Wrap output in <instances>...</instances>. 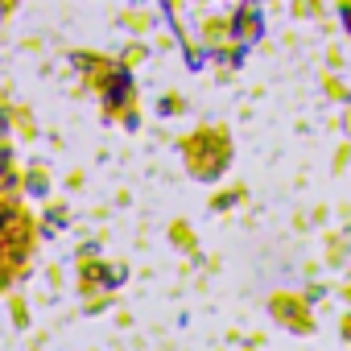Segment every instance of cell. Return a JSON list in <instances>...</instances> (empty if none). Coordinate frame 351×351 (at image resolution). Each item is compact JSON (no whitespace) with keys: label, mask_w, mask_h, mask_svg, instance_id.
Returning <instances> with one entry per match:
<instances>
[{"label":"cell","mask_w":351,"mask_h":351,"mask_svg":"<svg viewBox=\"0 0 351 351\" xmlns=\"http://www.w3.org/2000/svg\"><path fill=\"white\" fill-rule=\"evenodd\" d=\"M347 128H351V120H347Z\"/></svg>","instance_id":"obj_12"},{"label":"cell","mask_w":351,"mask_h":351,"mask_svg":"<svg viewBox=\"0 0 351 351\" xmlns=\"http://www.w3.org/2000/svg\"><path fill=\"white\" fill-rule=\"evenodd\" d=\"M343 339L351 343V314H343Z\"/></svg>","instance_id":"obj_10"},{"label":"cell","mask_w":351,"mask_h":351,"mask_svg":"<svg viewBox=\"0 0 351 351\" xmlns=\"http://www.w3.org/2000/svg\"><path fill=\"white\" fill-rule=\"evenodd\" d=\"M261 34H265L261 9H256V5H240V9L232 13V42H236L240 50H248L252 42H261Z\"/></svg>","instance_id":"obj_2"},{"label":"cell","mask_w":351,"mask_h":351,"mask_svg":"<svg viewBox=\"0 0 351 351\" xmlns=\"http://www.w3.org/2000/svg\"><path fill=\"white\" fill-rule=\"evenodd\" d=\"M182 108H186V99H178L173 91H169V95L161 99V116H173V112H182Z\"/></svg>","instance_id":"obj_6"},{"label":"cell","mask_w":351,"mask_h":351,"mask_svg":"<svg viewBox=\"0 0 351 351\" xmlns=\"http://www.w3.org/2000/svg\"><path fill=\"white\" fill-rule=\"evenodd\" d=\"M29 191H34V195L46 191V169H42V165H34V173H29Z\"/></svg>","instance_id":"obj_7"},{"label":"cell","mask_w":351,"mask_h":351,"mask_svg":"<svg viewBox=\"0 0 351 351\" xmlns=\"http://www.w3.org/2000/svg\"><path fill=\"white\" fill-rule=\"evenodd\" d=\"M339 17H343V25H347V34H351V0H343V5H339Z\"/></svg>","instance_id":"obj_9"},{"label":"cell","mask_w":351,"mask_h":351,"mask_svg":"<svg viewBox=\"0 0 351 351\" xmlns=\"http://www.w3.org/2000/svg\"><path fill=\"white\" fill-rule=\"evenodd\" d=\"M232 42V17H203V46L211 54H223V46Z\"/></svg>","instance_id":"obj_4"},{"label":"cell","mask_w":351,"mask_h":351,"mask_svg":"<svg viewBox=\"0 0 351 351\" xmlns=\"http://www.w3.org/2000/svg\"><path fill=\"white\" fill-rule=\"evenodd\" d=\"M169 232H173V244H178V248H186V252H195V236H191V228H186V223H173Z\"/></svg>","instance_id":"obj_5"},{"label":"cell","mask_w":351,"mask_h":351,"mask_svg":"<svg viewBox=\"0 0 351 351\" xmlns=\"http://www.w3.org/2000/svg\"><path fill=\"white\" fill-rule=\"evenodd\" d=\"M343 298H347V302H351V285H343Z\"/></svg>","instance_id":"obj_11"},{"label":"cell","mask_w":351,"mask_h":351,"mask_svg":"<svg viewBox=\"0 0 351 351\" xmlns=\"http://www.w3.org/2000/svg\"><path fill=\"white\" fill-rule=\"evenodd\" d=\"M236 199H240V191H228V195H219V199H211V207H219V211H223V207H232Z\"/></svg>","instance_id":"obj_8"},{"label":"cell","mask_w":351,"mask_h":351,"mask_svg":"<svg viewBox=\"0 0 351 351\" xmlns=\"http://www.w3.org/2000/svg\"><path fill=\"white\" fill-rule=\"evenodd\" d=\"M182 153H186V165H191V173L199 182H211V178H219V173L228 169V161H232V141H228V128L223 124H203L195 136H186V145H182Z\"/></svg>","instance_id":"obj_1"},{"label":"cell","mask_w":351,"mask_h":351,"mask_svg":"<svg viewBox=\"0 0 351 351\" xmlns=\"http://www.w3.org/2000/svg\"><path fill=\"white\" fill-rule=\"evenodd\" d=\"M273 318L289 322V330H293V335H310L306 298H293V293H277V298H273Z\"/></svg>","instance_id":"obj_3"}]
</instances>
